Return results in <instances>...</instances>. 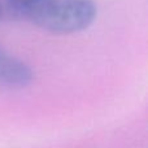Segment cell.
<instances>
[{"label":"cell","instance_id":"6da1fadb","mask_svg":"<svg viewBox=\"0 0 148 148\" xmlns=\"http://www.w3.org/2000/svg\"><path fill=\"white\" fill-rule=\"evenodd\" d=\"M12 12L30 23L56 34L86 30L95 21L92 0H5Z\"/></svg>","mask_w":148,"mask_h":148},{"label":"cell","instance_id":"7a4b0ae2","mask_svg":"<svg viewBox=\"0 0 148 148\" xmlns=\"http://www.w3.org/2000/svg\"><path fill=\"white\" fill-rule=\"evenodd\" d=\"M33 79L34 73L25 61L0 48V84L10 88H23Z\"/></svg>","mask_w":148,"mask_h":148},{"label":"cell","instance_id":"3957f363","mask_svg":"<svg viewBox=\"0 0 148 148\" xmlns=\"http://www.w3.org/2000/svg\"><path fill=\"white\" fill-rule=\"evenodd\" d=\"M3 18V8H1V4H0V21Z\"/></svg>","mask_w":148,"mask_h":148}]
</instances>
